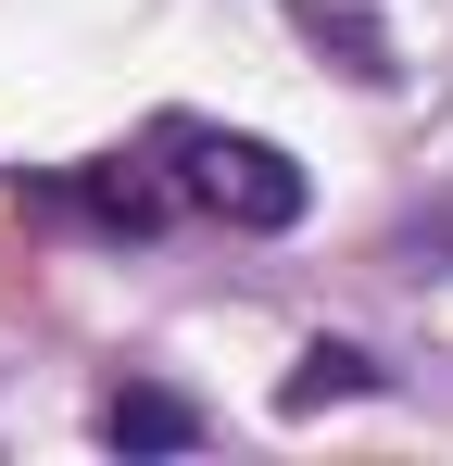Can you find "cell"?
I'll return each instance as SVG.
<instances>
[{"label":"cell","mask_w":453,"mask_h":466,"mask_svg":"<svg viewBox=\"0 0 453 466\" xmlns=\"http://www.w3.org/2000/svg\"><path fill=\"white\" fill-rule=\"evenodd\" d=\"M366 390H390V366H378V353H353V340H315L290 379H277V416H327V403H366Z\"/></svg>","instance_id":"obj_5"},{"label":"cell","mask_w":453,"mask_h":466,"mask_svg":"<svg viewBox=\"0 0 453 466\" xmlns=\"http://www.w3.org/2000/svg\"><path fill=\"white\" fill-rule=\"evenodd\" d=\"M378 252H390V265H416V278H453V189H428V202H403Z\"/></svg>","instance_id":"obj_6"},{"label":"cell","mask_w":453,"mask_h":466,"mask_svg":"<svg viewBox=\"0 0 453 466\" xmlns=\"http://www.w3.org/2000/svg\"><path fill=\"white\" fill-rule=\"evenodd\" d=\"M151 152L176 177V202L189 215H215L239 239H290L315 215V177H302L265 127H215V114H151Z\"/></svg>","instance_id":"obj_1"},{"label":"cell","mask_w":453,"mask_h":466,"mask_svg":"<svg viewBox=\"0 0 453 466\" xmlns=\"http://www.w3.org/2000/svg\"><path fill=\"white\" fill-rule=\"evenodd\" d=\"M290 25L340 64L353 88H403V38H390V13L378 0H290Z\"/></svg>","instance_id":"obj_4"},{"label":"cell","mask_w":453,"mask_h":466,"mask_svg":"<svg viewBox=\"0 0 453 466\" xmlns=\"http://www.w3.org/2000/svg\"><path fill=\"white\" fill-rule=\"evenodd\" d=\"M38 202L76 215L88 239H164L176 215H189L176 177H164V152H151V127H139V139H114V152H88V164H64V177H38Z\"/></svg>","instance_id":"obj_2"},{"label":"cell","mask_w":453,"mask_h":466,"mask_svg":"<svg viewBox=\"0 0 453 466\" xmlns=\"http://www.w3.org/2000/svg\"><path fill=\"white\" fill-rule=\"evenodd\" d=\"M88 429H101L114 454H202V441H215V416H202L176 379H114Z\"/></svg>","instance_id":"obj_3"}]
</instances>
